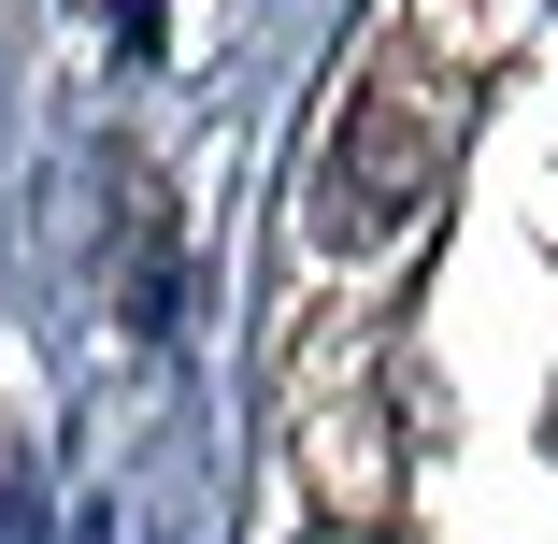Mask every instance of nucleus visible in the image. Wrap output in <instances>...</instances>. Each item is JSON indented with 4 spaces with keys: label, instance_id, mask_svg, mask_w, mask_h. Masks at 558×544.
<instances>
[{
    "label": "nucleus",
    "instance_id": "obj_1",
    "mask_svg": "<svg viewBox=\"0 0 558 544\" xmlns=\"http://www.w3.org/2000/svg\"><path fill=\"white\" fill-rule=\"evenodd\" d=\"M459 130H473V58H373L359 72V100L329 116V158H315V186H301V230L329 244V258H373V244H401L415 215L444 201V158H459Z\"/></svg>",
    "mask_w": 558,
    "mask_h": 544
},
{
    "label": "nucleus",
    "instance_id": "obj_2",
    "mask_svg": "<svg viewBox=\"0 0 558 544\" xmlns=\"http://www.w3.org/2000/svg\"><path fill=\"white\" fill-rule=\"evenodd\" d=\"M0 544H44V487H29V459H0Z\"/></svg>",
    "mask_w": 558,
    "mask_h": 544
}]
</instances>
